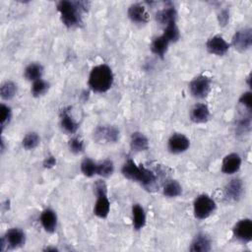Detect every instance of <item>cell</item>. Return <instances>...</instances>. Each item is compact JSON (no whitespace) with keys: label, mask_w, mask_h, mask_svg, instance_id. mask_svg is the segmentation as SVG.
Instances as JSON below:
<instances>
[{"label":"cell","mask_w":252,"mask_h":252,"mask_svg":"<svg viewBox=\"0 0 252 252\" xmlns=\"http://www.w3.org/2000/svg\"><path fill=\"white\" fill-rule=\"evenodd\" d=\"M87 3L82 1L61 0L57 3L61 22L67 28H74L81 24L82 14L87 10Z\"/></svg>","instance_id":"6da1fadb"},{"label":"cell","mask_w":252,"mask_h":252,"mask_svg":"<svg viewBox=\"0 0 252 252\" xmlns=\"http://www.w3.org/2000/svg\"><path fill=\"white\" fill-rule=\"evenodd\" d=\"M114 75L112 69L107 64H99L92 68L88 84L90 89L97 94L106 93L112 87Z\"/></svg>","instance_id":"7a4b0ae2"},{"label":"cell","mask_w":252,"mask_h":252,"mask_svg":"<svg viewBox=\"0 0 252 252\" xmlns=\"http://www.w3.org/2000/svg\"><path fill=\"white\" fill-rule=\"evenodd\" d=\"M96 201L94 207V215L99 219L107 218L110 212V201L107 194V186L103 180H97L94 184Z\"/></svg>","instance_id":"3957f363"},{"label":"cell","mask_w":252,"mask_h":252,"mask_svg":"<svg viewBox=\"0 0 252 252\" xmlns=\"http://www.w3.org/2000/svg\"><path fill=\"white\" fill-rule=\"evenodd\" d=\"M217 209L215 200L208 194L198 195L193 202V214L197 220H206Z\"/></svg>","instance_id":"277c9868"},{"label":"cell","mask_w":252,"mask_h":252,"mask_svg":"<svg viewBox=\"0 0 252 252\" xmlns=\"http://www.w3.org/2000/svg\"><path fill=\"white\" fill-rule=\"evenodd\" d=\"M188 88L193 97L203 99L208 96L212 90V80L210 77L201 74L191 80Z\"/></svg>","instance_id":"5b68a950"},{"label":"cell","mask_w":252,"mask_h":252,"mask_svg":"<svg viewBox=\"0 0 252 252\" xmlns=\"http://www.w3.org/2000/svg\"><path fill=\"white\" fill-rule=\"evenodd\" d=\"M26 242V234L19 227H13L6 231L5 235L1 237L0 240V249L1 251L5 250V247L15 249L23 246Z\"/></svg>","instance_id":"8992f818"},{"label":"cell","mask_w":252,"mask_h":252,"mask_svg":"<svg viewBox=\"0 0 252 252\" xmlns=\"http://www.w3.org/2000/svg\"><path fill=\"white\" fill-rule=\"evenodd\" d=\"M231 45L238 52H245L252 45V30L251 28H243L234 32L231 38Z\"/></svg>","instance_id":"52a82bcc"},{"label":"cell","mask_w":252,"mask_h":252,"mask_svg":"<svg viewBox=\"0 0 252 252\" xmlns=\"http://www.w3.org/2000/svg\"><path fill=\"white\" fill-rule=\"evenodd\" d=\"M233 237L241 243H249L252 240V220L248 218L239 220L232 228Z\"/></svg>","instance_id":"ba28073f"},{"label":"cell","mask_w":252,"mask_h":252,"mask_svg":"<svg viewBox=\"0 0 252 252\" xmlns=\"http://www.w3.org/2000/svg\"><path fill=\"white\" fill-rule=\"evenodd\" d=\"M190 148V140L182 133H173L167 141V150L173 155L185 153Z\"/></svg>","instance_id":"9c48e42d"},{"label":"cell","mask_w":252,"mask_h":252,"mask_svg":"<svg viewBox=\"0 0 252 252\" xmlns=\"http://www.w3.org/2000/svg\"><path fill=\"white\" fill-rule=\"evenodd\" d=\"M230 44L220 34H216L210 37L206 42V48L209 53L217 55V56H223L227 53Z\"/></svg>","instance_id":"30bf717a"},{"label":"cell","mask_w":252,"mask_h":252,"mask_svg":"<svg viewBox=\"0 0 252 252\" xmlns=\"http://www.w3.org/2000/svg\"><path fill=\"white\" fill-rule=\"evenodd\" d=\"M143 164H137L132 158H127L121 167V173L125 178L140 183L143 175Z\"/></svg>","instance_id":"8fae6325"},{"label":"cell","mask_w":252,"mask_h":252,"mask_svg":"<svg viewBox=\"0 0 252 252\" xmlns=\"http://www.w3.org/2000/svg\"><path fill=\"white\" fill-rule=\"evenodd\" d=\"M94 137L100 143H115L119 139V130L115 126H98Z\"/></svg>","instance_id":"7c38bea8"},{"label":"cell","mask_w":252,"mask_h":252,"mask_svg":"<svg viewBox=\"0 0 252 252\" xmlns=\"http://www.w3.org/2000/svg\"><path fill=\"white\" fill-rule=\"evenodd\" d=\"M127 16L135 24H147L150 20L146 7L141 3L131 4L127 10Z\"/></svg>","instance_id":"4fadbf2b"},{"label":"cell","mask_w":252,"mask_h":252,"mask_svg":"<svg viewBox=\"0 0 252 252\" xmlns=\"http://www.w3.org/2000/svg\"><path fill=\"white\" fill-rule=\"evenodd\" d=\"M241 163V157L236 153H230L226 155L222 159L221 172L226 175H232L240 169Z\"/></svg>","instance_id":"5bb4252c"},{"label":"cell","mask_w":252,"mask_h":252,"mask_svg":"<svg viewBox=\"0 0 252 252\" xmlns=\"http://www.w3.org/2000/svg\"><path fill=\"white\" fill-rule=\"evenodd\" d=\"M39 222L42 228L48 232L53 233L57 227V215L56 212L50 208L44 209L39 216Z\"/></svg>","instance_id":"9a60e30c"},{"label":"cell","mask_w":252,"mask_h":252,"mask_svg":"<svg viewBox=\"0 0 252 252\" xmlns=\"http://www.w3.org/2000/svg\"><path fill=\"white\" fill-rule=\"evenodd\" d=\"M211 116V112H210V108L206 103H196L190 110L189 113V117L190 120L193 123L196 124H202V123H206Z\"/></svg>","instance_id":"2e32d148"},{"label":"cell","mask_w":252,"mask_h":252,"mask_svg":"<svg viewBox=\"0 0 252 252\" xmlns=\"http://www.w3.org/2000/svg\"><path fill=\"white\" fill-rule=\"evenodd\" d=\"M244 193V185L241 179L233 178L224 187L225 197L231 201H238Z\"/></svg>","instance_id":"e0dca14e"},{"label":"cell","mask_w":252,"mask_h":252,"mask_svg":"<svg viewBox=\"0 0 252 252\" xmlns=\"http://www.w3.org/2000/svg\"><path fill=\"white\" fill-rule=\"evenodd\" d=\"M61 129L67 134H75L79 129V123L72 117L68 108H63L59 115Z\"/></svg>","instance_id":"ac0fdd59"},{"label":"cell","mask_w":252,"mask_h":252,"mask_svg":"<svg viewBox=\"0 0 252 252\" xmlns=\"http://www.w3.org/2000/svg\"><path fill=\"white\" fill-rule=\"evenodd\" d=\"M149 140L142 132H133L130 137V148L133 152L140 153L149 149Z\"/></svg>","instance_id":"d6986e66"},{"label":"cell","mask_w":252,"mask_h":252,"mask_svg":"<svg viewBox=\"0 0 252 252\" xmlns=\"http://www.w3.org/2000/svg\"><path fill=\"white\" fill-rule=\"evenodd\" d=\"M212 249V242L208 235L199 233L191 242L189 250L192 252H208Z\"/></svg>","instance_id":"ffe728a7"},{"label":"cell","mask_w":252,"mask_h":252,"mask_svg":"<svg viewBox=\"0 0 252 252\" xmlns=\"http://www.w3.org/2000/svg\"><path fill=\"white\" fill-rule=\"evenodd\" d=\"M147 222L146 212L140 204H134L132 206V223L135 230H141L144 228Z\"/></svg>","instance_id":"44dd1931"},{"label":"cell","mask_w":252,"mask_h":252,"mask_svg":"<svg viewBox=\"0 0 252 252\" xmlns=\"http://www.w3.org/2000/svg\"><path fill=\"white\" fill-rule=\"evenodd\" d=\"M169 41L162 35H158L157 36L153 41H152V44H151V50L152 52L158 56L159 58H163L165 53L167 52V49H168V46H169Z\"/></svg>","instance_id":"7402d4cb"},{"label":"cell","mask_w":252,"mask_h":252,"mask_svg":"<svg viewBox=\"0 0 252 252\" xmlns=\"http://www.w3.org/2000/svg\"><path fill=\"white\" fill-rule=\"evenodd\" d=\"M42 74H43V67L40 63H37V62L30 63L24 71L25 78L30 82H34L38 79H41Z\"/></svg>","instance_id":"603a6c76"},{"label":"cell","mask_w":252,"mask_h":252,"mask_svg":"<svg viewBox=\"0 0 252 252\" xmlns=\"http://www.w3.org/2000/svg\"><path fill=\"white\" fill-rule=\"evenodd\" d=\"M157 20L161 25L165 26L171 22L177 21V11L173 6L166 7L157 13Z\"/></svg>","instance_id":"cb8c5ba5"},{"label":"cell","mask_w":252,"mask_h":252,"mask_svg":"<svg viewBox=\"0 0 252 252\" xmlns=\"http://www.w3.org/2000/svg\"><path fill=\"white\" fill-rule=\"evenodd\" d=\"M162 194L167 198H176L182 194V186L177 180L170 179L164 183Z\"/></svg>","instance_id":"d4e9b609"},{"label":"cell","mask_w":252,"mask_h":252,"mask_svg":"<svg viewBox=\"0 0 252 252\" xmlns=\"http://www.w3.org/2000/svg\"><path fill=\"white\" fill-rule=\"evenodd\" d=\"M168 41L169 43L176 42L180 38V32L177 27L176 22H171L164 26V30L161 33Z\"/></svg>","instance_id":"484cf974"},{"label":"cell","mask_w":252,"mask_h":252,"mask_svg":"<svg viewBox=\"0 0 252 252\" xmlns=\"http://www.w3.org/2000/svg\"><path fill=\"white\" fill-rule=\"evenodd\" d=\"M17 94V85L13 81H5L0 87V96L4 100L12 99Z\"/></svg>","instance_id":"4316f807"},{"label":"cell","mask_w":252,"mask_h":252,"mask_svg":"<svg viewBox=\"0 0 252 252\" xmlns=\"http://www.w3.org/2000/svg\"><path fill=\"white\" fill-rule=\"evenodd\" d=\"M40 143V137L36 132H29L25 135L22 141L23 148L27 151H32L35 149Z\"/></svg>","instance_id":"83f0119b"},{"label":"cell","mask_w":252,"mask_h":252,"mask_svg":"<svg viewBox=\"0 0 252 252\" xmlns=\"http://www.w3.org/2000/svg\"><path fill=\"white\" fill-rule=\"evenodd\" d=\"M113 171H114V163L111 159H104L100 162H97L96 175L102 178H107L110 175H112Z\"/></svg>","instance_id":"f1b7e54d"},{"label":"cell","mask_w":252,"mask_h":252,"mask_svg":"<svg viewBox=\"0 0 252 252\" xmlns=\"http://www.w3.org/2000/svg\"><path fill=\"white\" fill-rule=\"evenodd\" d=\"M81 171L87 177H93L96 175L97 162H95L91 158H86L81 162Z\"/></svg>","instance_id":"f546056e"},{"label":"cell","mask_w":252,"mask_h":252,"mask_svg":"<svg viewBox=\"0 0 252 252\" xmlns=\"http://www.w3.org/2000/svg\"><path fill=\"white\" fill-rule=\"evenodd\" d=\"M48 89H49V83L41 78V79H38V80L32 82L31 93L33 96L39 97V96L45 94L46 92L48 91Z\"/></svg>","instance_id":"4dcf8cb0"},{"label":"cell","mask_w":252,"mask_h":252,"mask_svg":"<svg viewBox=\"0 0 252 252\" xmlns=\"http://www.w3.org/2000/svg\"><path fill=\"white\" fill-rule=\"evenodd\" d=\"M12 118V109L9 105L5 103L0 104V126L1 132H3L4 128L10 123Z\"/></svg>","instance_id":"1f68e13d"},{"label":"cell","mask_w":252,"mask_h":252,"mask_svg":"<svg viewBox=\"0 0 252 252\" xmlns=\"http://www.w3.org/2000/svg\"><path fill=\"white\" fill-rule=\"evenodd\" d=\"M68 148L71 153L75 155H79L84 152V149H85L84 141L80 137L74 136L68 141Z\"/></svg>","instance_id":"d6a6232c"},{"label":"cell","mask_w":252,"mask_h":252,"mask_svg":"<svg viewBox=\"0 0 252 252\" xmlns=\"http://www.w3.org/2000/svg\"><path fill=\"white\" fill-rule=\"evenodd\" d=\"M238 102L242 107L245 108V110L251 111L252 110V93L250 91L244 92L240 95Z\"/></svg>","instance_id":"836d02e7"},{"label":"cell","mask_w":252,"mask_h":252,"mask_svg":"<svg viewBox=\"0 0 252 252\" xmlns=\"http://www.w3.org/2000/svg\"><path fill=\"white\" fill-rule=\"evenodd\" d=\"M56 158L53 156V155H47L44 159H43V162H42V165L44 168H47V169H50V168H53L55 165H56Z\"/></svg>","instance_id":"e575fe53"},{"label":"cell","mask_w":252,"mask_h":252,"mask_svg":"<svg viewBox=\"0 0 252 252\" xmlns=\"http://www.w3.org/2000/svg\"><path fill=\"white\" fill-rule=\"evenodd\" d=\"M218 19H219V23H220V26H222V27L225 26L229 21V12H228V10H226V9L221 10L220 12L219 16H218Z\"/></svg>","instance_id":"d590c367"},{"label":"cell","mask_w":252,"mask_h":252,"mask_svg":"<svg viewBox=\"0 0 252 252\" xmlns=\"http://www.w3.org/2000/svg\"><path fill=\"white\" fill-rule=\"evenodd\" d=\"M44 251H58V249L56 248V247H46L45 249H44Z\"/></svg>","instance_id":"8d00e7d4"}]
</instances>
